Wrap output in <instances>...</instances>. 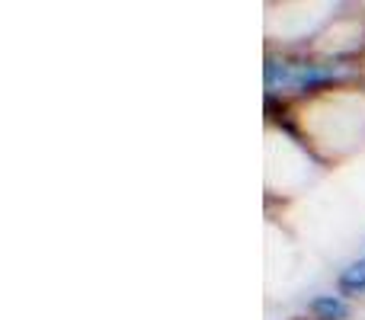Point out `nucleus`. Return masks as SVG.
I'll return each mask as SVG.
<instances>
[{
    "label": "nucleus",
    "mask_w": 365,
    "mask_h": 320,
    "mask_svg": "<svg viewBox=\"0 0 365 320\" xmlns=\"http://www.w3.org/2000/svg\"><path fill=\"white\" fill-rule=\"evenodd\" d=\"M343 285H346V289H365V259L362 263H356L353 269L343 276Z\"/></svg>",
    "instance_id": "f257e3e1"
}]
</instances>
